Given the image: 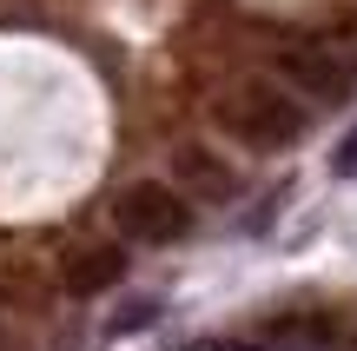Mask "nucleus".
Masks as SVG:
<instances>
[{
	"mask_svg": "<svg viewBox=\"0 0 357 351\" xmlns=\"http://www.w3.org/2000/svg\"><path fill=\"white\" fill-rule=\"evenodd\" d=\"M113 212H119V232L139 239V246H172V239H185V232H192V206L172 193V186H159V179L126 186Z\"/></svg>",
	"mask_w": 357,
	"mask_h": 351,
	"instance_id": "7ed1b4c3",
	"label": "nucleus"
},
{
	"mask_svg": "<svg viewBox=\"0 0 357 351\" xmlns=\"http://www.w3.org/2000/svg\"><path fill=\"white\" fill-rule=\"evenodd\" d=\"M218 113H225V126L238 133L245 146H291L298 133H305V106H298L284 87H271V80H245V87H231Z\"/></svg>",
	"mask_w": 357,
	"mask_h": 351,
	"instance_id": "f257e3e1",
	"label": "nucleus"
},
{
	"mask_svg": "<svg viewBox=\"0 0 357 351\" xmlns=\"http://www.w3.org/2000/svg\"><path fill=\"white\" fill-rule=\"evenodd\" d=\"M337 172H357V133H351L344 146H337Z\"/></svg>",
	"mask_w": 357,
	"mask_h": 351,
	"instance_id": "0eeeda50",
	"label": "nucleus"
},
{
	"mask_svg": "<svg viewBox=\"0 0 357 351\" xmlns=\"http://www.w3.org/2000/svg\"><path fill=\"white\" fill-rule=\"evenodd\" d=\"M278 73L291 80L298 93H311V100L337 106V100L351 93V80H357V53L344 47V40H284Z\"/></svg>",
	"mask_w": 357,
	"mask_h": 351,
	"instance_id": "f03ea898",
	"label": "nucleus"
},
{
	"mask_svg": "<svg viewBox=\"0 0 357 351\" xmlns=\"http://www.w3.org/2000/svg\"><path fill=\"white\" fill-rule=\"evenodd\" d=\"M172 179L185 186L192 199H231V166L212 146H178L172 153Z\"/></svg>",
	"mask_w": 357,
	"mask_h": 351,
	"instance_id": "39448f33",
	"label": "nucleus"
},
{
	"mask_svg": "<svg viewBox=\"0 0 357 351\" xmlns=\"http://www.w3.org/2000/svg\"><path fill=\"white\" fill-rule=\"evenodd\" d=\"M119 278H126V252L119 246H86V252L66 259V292H73V299H100Z\"/></svg>",
	"mask_w": 357,
	"mask_h": 351,
	"instance_id": "20e7f679",
	"label": "nucleus"
},
{
	"mask_svg": "<svg viewBox=\"0 0 357 351\" xmlns=\"http://www.w3.org/2000/svg\"><path fill=\"white\" fill-rule=\"evenodd\" d=\"M159 318V299H126V305H113V312H106V338H126V331H139V325H153Z\"/></svg>",
	"mask_w": 357,
	"mask_h": 351,
	"instance_id": "423d86ee",
	"label": "nucleus"
}]
</instances>
